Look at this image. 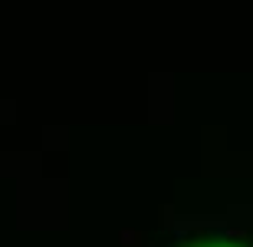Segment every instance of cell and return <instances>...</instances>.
<instances>
[{"label":"cell","mask_w":253,"mask_h":247,"mask_svg":"<svg viewBox=\"0 0 253 247\" xmlns=\"http://www.w3.org/2000/svg\"><path fill=\"white\" fill-rule=\"evenodd\" d=\"M220 247H227V244H220Z\"/></svg>","instance_id":"obj_1"}]
</instances>
